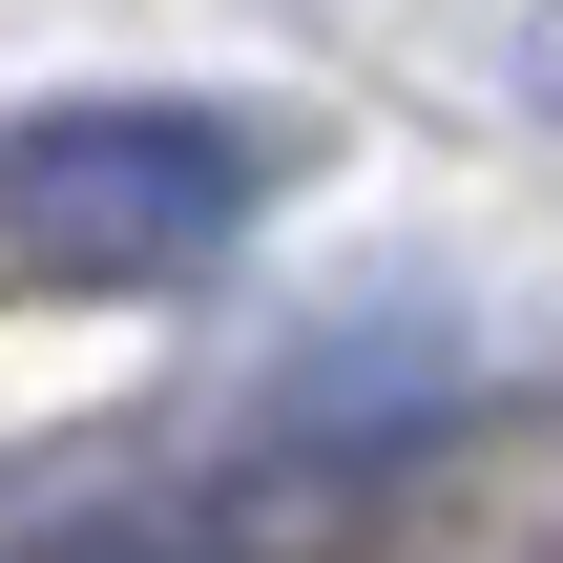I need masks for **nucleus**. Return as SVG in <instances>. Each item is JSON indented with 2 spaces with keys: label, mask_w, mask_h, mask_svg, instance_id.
<instances>
[{
  "label": "nucleus",
  "mask_w": 563,
  "mask_h": 563,
  "mask_svg": "<svg viewBox=\"0 0 563 563\" xmlns=\"http://www.w3.org/2000/svg\"><path fill=\"white\" fill-rule=\"evenodd\" d=\"M251 209H272V125L251 104L104 84V104H21L0 125V272H42V292H167Z\"/></svg>",
  "instance_id": "f257e3e1"
},
{
  "label": "nucleus",
  "mask_w": 563,
  "mask_h": 563,
  "mask_svg": "<svg viewBox=\"0 0 563 563\" xmlns=\"http://www.w3.org/2000/svg\"><path fill=\"white\" fill-rule=\"evenodd\" d=\"M21 563H209L188 522H63V543H21Z\"/></svg>",
  "instance_id": "f03ea898"
}]
</instances>
